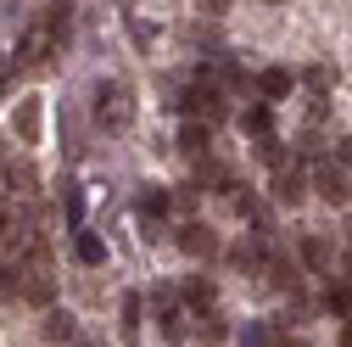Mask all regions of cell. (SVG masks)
<instances>
[{"label": "cell", "instance_id": "obj_34", "mask_svg": "<svg viewBox=\"0 0 352 347\" xmlns=\"http://www.w3.org/2000/svg\"><path fill=\"white\" fill-rule=\"evenodd\" d=\"M336 347H352V319L341 325V336H336Z\"/></svg>", "mask_w": 352, "mask_h": 347}, {"label": "cell", "instance_id": "obj_14", "mask_svg": "<svg viewBox=\"0 0 352 347\" xmlns=\"http://www.w3.org/2000/svg\"><path fill=\"white\" fill-rule=\"evenodd\" d=\"M319 308H324V314H341V325H346V319H352V280H336V275H330Z\"/></svg>", "mask_w": 352, "mask_h": 347}, {"label": "cell", "instance_id": "obj_24", "mask_svg": "<svg viewBox=\"0 0 352 347\" xmlns=\"http://www.w3.org/2000/svg\"><path fill=\"white\" fill-rule=\"evenodd\" d=\"M257 162H269L274 174H280V168H291V151H285V140H280V135H274V140H257Z\"/></svg>", "mask_w": 352, "mask_h": 347}, {"label": "cell", "instance_id": "obj_1", "mask_svg": "<svg viewBox=\"0 0 352 347\" xmlns=\"http://www.w3.org/2000/svg\"><path fill=\"white\" fill-rule=\"evenodd\" d=\"M307 196H314V174H302L296 162L280 168V174H269V202L274 207H302Z\"/></svg>", "mask_w": 352, "mask_h": 347}, {"label": "cell", "instance_id": "obj_36", "mask_svg": "<svg viewBox=\"0 0 352 347\" xmlns=\"http://www.w3.org/2000/svg\"><path fill=\"white\" fill-rule=\"evenodd\" d=\"M285 347H314V341H302V336H285Z\"/></svg>", "mask_w": 352, "mask_h": 347}, {"label": "cell", "instance_id": "obj_10", "mask_svg": "<svg viewBox=\"0 0 352 347\" xmlns=\"http://www.w3.org/2000/svg\"><path fill=\"white\" fill-rule=\"evenodd\" d=\"M291 84H296L291 67H263V73H257V96H263V107H269V101H285Z\"/></svg>", "mask_w": 352, "mask_h": 347}, {"label": "cell", "instance_id": "obj_7", "mask_svg": "<svg viewBox=\"0 0 352 347\" xmlns=\"http://www.w3.org/2000/svg\"><path fill=\"white\" fill-rule=\"evenodd\" d=\"M39 185H45V180H39V168H34L28 157H12V162H6V191H12V202H34Z\"/></svg>", "mask_w": 352, "mask_h": 347}, {"label": "cell", "instance_id": "obj_32", "mask_svg": "<svg viewBox=\"0 0 352 347\" xmlns=\"http://www.w3.org/2000/svg\"><path fill=\"white\" fill-rule=\"evenodd\" d=\"M140 230H146V241L157 246V241H168V230H162V219H140Z\"/></svg>", "mask_w": 352, "mask_h": 347}, {"label": "cell", "instance_id": "obj_16", "mask_svg": "<svg viewBox=\"0 0 352 347\" xmlns=\"http://www.w3.org/2000/svg\"><path fill=\"white\" fill-rule=\"evenodd\" d=\"M56 207H62V219H67V224H78V219H84V185H73L67 174L56 180Z\"/></svg>", "mask_w": 352, "mask_h": 347}, {"label": "cell", "instance_id": "obj_9", "mask_svg": "<svg viewBox=\"0 0 352 347\" xmlns=\"http://www.w3.org/2000/svg\"><path fill=\"white\" fill-rule=\"evenodd\" d=\"M173 146H179L185 157H196V162H207V157H212V129L196 123V118H185V123H179V140H173Z\"/></svg>", "mask_w": 352, "mask_h": 347}, {"label": "cell", "instance_id": "obj_26", "mask_svg": "<svg viewBox=\"0 0 352 347\" xmlns=\"http://www.w3.org/2000/svg\"><path fill=\"white\" fill-rule=\"evenodd\" d=\"M218 84H224V90H246V67L235 56H218Z\"/></svg>", "mask_w": 352, "mask_h": 347}, {"label": "cell", "instance_id": "obj_27", "mask_svg": "<svg viewBox=\"0 0 352 347\" xmlns=\"http://www.w3.org/2000/svg\"><path fill=\"white\" fill-rule=\"evenodd\" d=\"M296 157H302V162H314V168H319V162H330V157H324V140L314 135V129H307V135L296 140Z\"/></svg>", "mask_w": 352, "mask_h": 347}, {"label": "cell", "instance_id": "obj_30", "mask_svg": "<svg viewBox=\"0 0 352 347\" xmlns=\"http://www.w3.org/2000/svg\"><path fill=\"white\" fill-rule=\"evenodd\" d=\"M129 39H135L140 51H151V23L146 17H129Z\"/></svg>", "mask_w": 352, "mask_h": 347}, {"label": "cell", "instance_id": "obj_28", "mask_svg": "<svg viewBox=\"0 0 352 347\" xmlns=\"http://www.w3.org/2000/svg\"><path fill=\"white\" fill-rule=\"evenodd\" d=\"M78 257H84V264H101V257H107V246H101V235H90V230H78Z\"/></svg>", "mask_w": 352, "mask_h": 347}, {"label": "cell", "instance_id": "obj_13", "mask_svg": "<svg viewBox=\"0 0 352 347\" xmlns=\"http://www.w3.org/2000/svg\"><path fill=\"white\" fill-rule=\"evenodd\" d=\"M168 207H173V185H140V196H135L140 219H162Z\"/></svg>", "mask_w": 352, "mask_h": 347}, {"label": "cell", "instance_id": "obj_12", "mask_svg": "<svg viewBox=\"0 0 352 347\" xmlns=\"http://www.w3.org/2000/svg\"><path fill=\"white\" fill-rule=\"evenodd\" d=\"M23 302L39 308V314H51L56 308V280L51 275H23Z\"/></svg>", "mask_w": 352, "mask_h": 347}, {"label": "cell", "instance_id": "obj_21", "mask_svg": "<svg viewBox=\"0 0 352 347\" xmlns=\"http://www.w3.org/2000/svg\"><path fill=\"white\" fill-rule=\"evenodd\" d=\"M296 78L314 90V101H324V96H330V84H336V67H330V62H314V67H302Z\"/></svg>", "mask_w": 352, "mask_h": 347}, {"label": "cell", "instance_id": "obj_33", "mask_svg": "<svg viewBox=\"0 0 352 347\" xmlns=\"http://www.w3.org/2000/svg\"><path fill=\"white\" fill-rule=\"evenodd\" d=\"M336 162L352 174V135H341V140H336Z\"/></svg>", "mask_w": 352, "mask_h": 347}, {"label": "cell", "instance_id": "obj_15", "mask_svg": "<svg viewBox=\"0 0 352 347\" xmlns=\"http://www.w3.org/2000/svg\"><path fill=\"white\" fill-rule=\"evenodd\" d=\"M118 319H123V336L135 341V336H140V319H146V297H140V291H123V297H118Z\"/></svg>", "mask_w": 352, "mask_h": 347}, {"label": "cell", "instance_id": "obj_25", "mask_svg": "<svg viewBox=\"0 0 352 347\" xmlns=\"http://www.w3.org/2000/svg\"><path fill=\"white\" fill-rule=\"evenodd\" d=\"M196 330H201V341H207V347L230 341V319H224V314H201V325H196Z\"/></svg>", "mask_w": 352, "mask_h": 347}, {"label": "cell", "instance_id": "obj_22", "mask_svg": "<svg viewBox=\"0 0 352 347\" xmlns=\"http://www.w3.org/2000/svg\"><path fill=\"white\" fill-rule=\"evenodd\" d=\"M157 330H162V341H185V336H190L185 308H168V314H157Z\"/></svg>", "mask_w": 352, "mask_h": 347}, {"label": "cell", "instance_id": "obj_31", "mask_svg": "<svg viewBox=\"0 0 352 347\" xmlns=\"http://www.w3.org/2000/svg\"><path fill=\"white\" fill-rule=\"evenodd\" d=\"M196 12H201L207 23H218V17H224V12H230V0H201V6H196Z\"/></svg>", "mask_w": 352, "mask_h": 347}, {"label": "cell", "instance_id": "obj_19", "mask_svg": "<svg viewBox=\"0 0 352 347\" xmlns=\"http://www.w3.org/2000/svg\"><path fill=\"white\" fill-rule=\"evenodd\" d=\"M241 129H246L252 140H274V118H269V107H263V101L246 107V112H241Z\"/></svg>", "mask_w": 352, "mask_h": 347}, {"label": "cell", "instance_id": "obj_20", "mask_svg": "<svg viewBox=\"0 0 352 347\" xmlns=\"http://www.w3.org/2000/svg\"><path fill=\"white\" fill-rule=\"evenodd\" d=\"M73 330H78V325H73L67 308H51L45 319H39V336H45V341H73Z\"/></svg>", "mask_w": 352, "mask_h": 347}, {"label": "cell", "instance_id": "obj_35", "mask_svg": "<svg viewBox=\"0 0 352 347\" xmlns=\"http://www.w3.org/2000/svg\"><path fill=\"white\" fill-rule=\"evenodd\" d=\"M6 151H12V140H6V135H0V162H12V157H6Z\"/></svg>", "mask_w": 352, "mask_h": 347}, {"label": "cell", "instance_id": "obj_4", "mask_svg": "<svg viewBox=\"0 0 352 347\" xmlns=\"http://www.w3.org/2000/svg\"><path fill=\"white\" fill-rule=\"evenodd\" d=\"M314 196H324L330 207H346V202H352V180H346V168H341L336 157L314 168Z\"/></svg>", "mask_w": 352, "mask_h": 347}, {"label": "cell", "instance_id": "obj_8", "mask_svg": "<svg viewBox=\"0 0 352 347\" xmlns=\"http://www.w3.org/2000/svg\"><path fill=\"white\" fill-rule=\"evenodd\" d=\"M263 246H269L263 235H241L235 246H224V257H230L235 269H246V275H263V264H269V257H263Z\"/></svg>", "mask_w": 352, "mask_h": 347}, {"label": "cell", "instance_id": "obj_29", "mask_svg": "<svg viewBox=\"0 0 352 347\" xmlns=\"http://www.w3.org/2000/svg\"><path fill=\"white\" fill-rule=\"evenodd\" d=\"M196 202H201V185H196V180H185V185H173V207H185V213H190Z\"/></svg>", "mask_w": 352, "mask_h": 347}, {"label": "cell", "instance_id": "obj_18", "mask_svg": "<svg viewBox=\"0 0 352 347\" xmlns=\"http://www.w3.org/2000/svg\"><path fill=\"white\" fill-rule=\"evenodd\" d=\"M12 129L23 140H39V96H23V107L12 112Z\"/></svg>", "mask_w": 352, "mask_h": 347}, {"label": "cell", "instance_id": "obj_23", "mask_svg": "<svg viewBox=\"0 0 352 347\" xmlns=\"http://www.w3.org/2000/svg\"><path fill=\"white\" fill-rule=\"evenodd\" d=\"M39 28H45V34L56 39V45H62V39H67V28H73V12H67V6H45V17H39Z\"/></svg>", "mask_w": 352, "mask_h": 347}, {"label": "cell", "instance_id": "obj_5", "mask_svg": "<svg viewBox=\"0 0 352 347\" xmlns=\"http://www.w3.org/2000/svg\"><path fill=\"white\" fill-rule=\"evenodd\" d=\"M173 241H179V252H185V257H201V264H212V257L224 252L218 230H212V224H201V219H190V224H185L179 235H173Z\"/></svg>", "mask_w": 352, "mask_h": 347}, {"label": "cell", "instance_id": "obj_17", "mask_svg": "<svg viewBox=\"0 0 352 347\" xmlns=\"http://www.w3.org/2000/svg\"><path fill=\"white\" fill-rule=\"evenodd\" d=\"M274 341H280V319H246L241 347H274Z\"/></svg>", "mask_w": 352, "mask_h": 347}, {"label": "cell", "instance_id": "obj_3", "mask_svg": "<svg viewBox=\"0 0 352 347\" xmlns=\"http://www.w3.org/2000/svg\"><path fill=\"white\" fill-rule=\"evenodd\" d=\"M296 264L314 269V275H336V246H330V235L302 230V235H296Z\"/></svg>", "mask_w": 352, "mask_h": 347}, {"label": "cell", "instance_id": "obj_2", "mask_svg": "<svg viewBox=\"0 0 352 347\" xmlns=\"http://www.w3.org/2000/svg\"><path fill=\"white\" fill-rule=\"evenodd\" d=\"M135 107H129V84H101L96 90V129H129Z\"/></svg>", "mask_w": 352, "mask_h": 347}, {"label": "cell", "instance_id": "obj_11", "mask_svg": "<svg viewBox=\"0 0 352 347\" xmlns=\"http://www.w3.org/2000/svg\"><path fill=\"white\" fill-rule=\"evenodd\" d=\"M179 297H185V308L212 314V297H218V286H212L207 275H185V280H179Z\"/></svg>", "mask_w": 352, "mask_h": 347}, {"label": "cell", "instance_id": "obj_6", "mask_svg": "<svg viewBox=\"0 0 352 347\" xmlns=\"http://www.w3.org/2000/svg\"><path fill=\"white\" fill-rule=\"evenodd\" d=\"M263 275H269V280H263V286H274V291H285V297H296L302 291V264H296V257H285V252H269V264H263Z\"/></svg>", "mask_w": 352, "mask_h": 347}]
</instances>
